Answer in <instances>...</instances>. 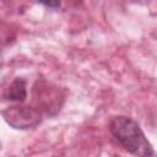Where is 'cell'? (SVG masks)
<instances>
[{
  "instance_id": "1",
  "label": "cell",
  "mask_w": 157,
  "mask_h": 157,
  "mask_svg": "<svg viewBox=\"0 0 157 157\" xmlns=\"http://www.w3.org/2000/svg\"><path fill=\"white\" fill-rule=\"evenodd\" d=\"M109 130L120 145L136 157H152L153 147L145 136L140 125L129 117H114Z\"/></svg>"
},
{
  "instance_id": "2",
  "label": "cell",
  "mask_w": 157,
  "mask_h": 157,
  "mask_svg": "<svg viewBox=\"0 0 157 157\" xmlns=\"http://www.w3.org/2000/svg\"><path fill=\"white\" fill-rule=\"evenodd\" d=\"M5 121L15 129H31L40 123L39 109L28 105H12L1 112Z\"/></svg>"
},
{
  "instance_id": "3",
  "label": "cell",
  "mask_w": 157,
  "mask_h": 157,
  "mask_svg": "<svg viewBox=\"0 0 157 157\" xmlns=\"http://www.w3.org/2000/svg\"><path fill=\"white\" fill-rule=\"evenodd\" d=\"M27 97V90H26V81L23 78H16L12 81L10 87L6 92V98L10 101H17L23 102Z\"/></svg>"
},
{
  "instance_id": "4",
  "label": "cell",
  "mask_w": 157,
  "mask_h": 157,
  "mask_svg": "<svg viewBox=\"0 0 157 157\" xmlns=\"http://www.w3.org/2000/svg\"><path fill=\"white\" fill-rule=\"evenodd\" d=\"M40 4L44 5V6H48V7H59L60 6L59 1H44V2H40Z\"/></svg>"
}]
</instances>
